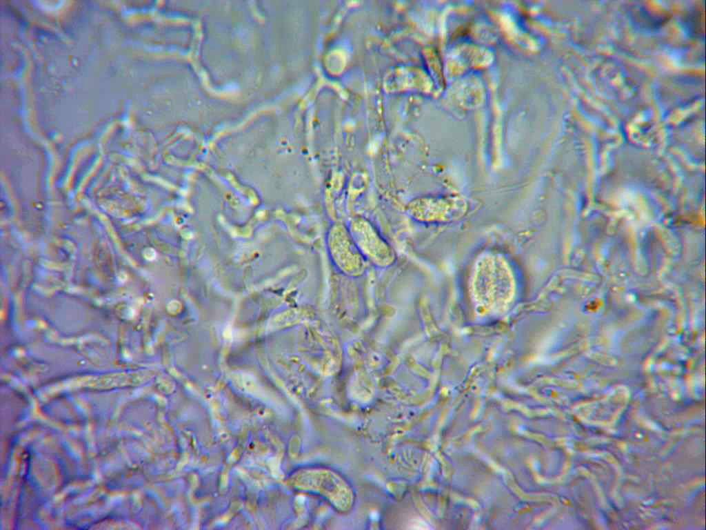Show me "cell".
<instances>
[{"label":"cell","instance_id":"obj_1","mask_svg":"<svg viewBox=\"0 0 706 530\" xmlns=\"http://www.w3.org/2000/svg\"><path fill=\"white\" fill-rule=\"evenodd\" d=\"M347 228L367 262L379 267H387L394 262L396 255L392 246L368 219L356 217Z\"/></svg>","mask_w":706,"mask_h":530},{"label":"cell","instance_id":"obj_2","mask_svg":"<svg viewBox=\"0 0 706 530\" xmlns=\"http://www.w3.org/2000/svg\"><path fill=\"white\" fill-rule=\"evenodd\" d=\"M326 240L332 261L340 271L353 277L364 273L367 260L354 243L347 226L333 224L327 231Z\"/></svg>","mask_w":706,"mask_h":530}]
</instances>
